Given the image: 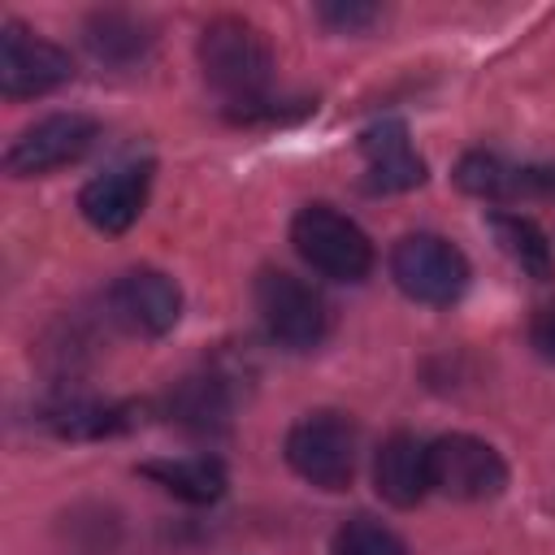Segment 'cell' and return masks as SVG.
Here are the masks:
<instances>
[{"label": "cell", "instance_id": "cell-20", "mask_svg": "<svg viewBox=\"0 0 555 555\" xmlns=\"http://www.w3.org/2000/svg\"><path fill=\"white\" fill-rule=\"evenodd\" d=\"M317 17L330 26V30H364V26H373L377 17H382V9L377 4H360V0H325V4H317Z\"/></svg>", "mask_w": 555, "mask_h": 555}, {"label": "cell", "instance_id": "cell-6", "mask_svg": "<svg viewBox=\"0 0 555 555\" xmlns=\"http://www.w3.org/2000/svg\"><path fill=\"white\" fill-rule=\"evenodd\" d=\"M503 486H507V464L490 442L473 434H442L429 442V490L460 503H481V499H499Z\"/></svg>", "mask_w": 555, "mask_h": 555}, {"label": "cell", "instance_id": "cell-4", "mask_svg": "<svg viewBox=\"0 0 555 555\" xmlns=\"http://www.w3.org/2000/svg\"><path fill=\"white\" fill-rule=\"evenodd\" d=\"M390 278L408 299L447 308L468 286V260L455 243H447L438 234H408L390 251Z\"/></svg>", "mask_w": 555, "mask_h": 555}, {"label": "cell", "instance_id": "cell-5", "mask_svg": "<svg viewBox=\"0 0 555 555\" xmlns=\"http://www.w3.org/2000/svg\"><path fill=\"white\" fill-rule=\"evenodd\" d=\"M256 312L264 321V334L286 351H308L330 330L325 299L286 269H264L256 278Z\"/></svg>", "mask_w": 555, "mask_h": 555}, {"label": "cell", "instance_id": "cell-2", "mask_svg": "<svg viewBox=\"0 0 555 555\" xmlns=\"http://www.w3.org/2000/svg\"><path fill=\"white\" fill-rule=\"evenodd\" d=\"M291 243H295V251L321 278H334V282H360L373 269V243H369V234L351 217H343L338 208H330V204L299 208L295 221H291Z\"/></svg>", "mask_w": 555, "mask_h": 555}, {"label": "cell", "instance_id": "cell-7", "mask_svg": "<svg viewBox=\"0 0 555 555\" xmlns=\"http://www.w3.org/2000/svg\"><path fill=\"white\" fill-rule=\"evenodd\" d=\"M74 78V61L52 39L26 30L22 22H4L0 30V91L9 100H30L65 87Z\"/></svg>", "mask_w": 555, "mask_h": 555}, {"label": "cell", "instance_id": "cell-11", "mask_svg": "<svg viewBox=\"0 0 555 555\" xmlns=\"http://www.w3.org/2000/svg\"><path fill=\"white\" fill-rule=\"evenodd\" d=\"M360 152H364V186L373 195H390V191H412L425 182V160L416 156L408 126L399 117H382L360 134Z\"/></svg>", "mask_w": 555, "mask_h": 555}, {"label": "cell", "instance_id": "cell-8", "mask_svg": "<svg viewBox=\"0 0 555 555\" xmlns=\"http://www.w3.org/2000/svg\"><path fill=\"white\" fill-rule=\"evenodd\" d=\"M100 126L82 113H52L35 126H26L9 152H4V173L13 178H39V173H52L69 160H78L91 143H95Z\"/></svg>", "mask_w": 555, "mask_h": 555}, {"label": "cell", "instance_id": "cell-12", "mask_svg": "<svg viewBox=\"0 0 555 555\" xmlns=\"http://www.w3.org/2000/svg\"><path fill=\"white\" fill-rule=\"evenodd\" d=\"M373 486L395 507H416L429 494V442L416 434H390L373 455Z\"/></svg>", "mask_w": 555, "mask_h": 555}, {"label": "cell", "instance_id": "cell-17", "mask_svg": "<svg viewBox=\"0 0 555 555\" xmlns=\"http://www.w3.org/2000/svg\"><path fill=\"white\" fill-rule=\"evenodd\" d=\"M490 230H494V243L520 264V273H529V278H551V243H546V234L529 221V217H520V212H490Z\"/></svg>", "mask_w": 555, "mask_h": 555}, {"label": "cell", "instance_id": "cell-10", "mask_svg": "<svg viewBox=\"0 0 555 555\" xmlns=\"http://www.w3.org/2000/svg\"><path fill=\"white\" fill-rule=\"evenodd\" d=\"M147 191H152V165L139 160V165H117L100 178H91L82 191H78V212L104 230V234H121L139 221L143 204H147Z\"/></svg>", "mask_w": 555, "mask_h": 555}, {"label": "cell", "instance_id": "cell-14", "mask_svg": "<svg viewBox=\"0 0 555 555\" xmlns=\"http://www.w3.org/2000/svg\"><path fill=\"white\" fill-rule=\"evenodd\" d=\"M39 421L56 438H104V434L130 429L134 408L130 403H100V399H87V395H56L52 403H43Z\"/></svg>", "mask_w": 555, "mask_h": 555}, {"label": "cell", "instance_id": "cell-16", "mask_svg": "<svg viewBox=\"0 0 555 555\" xmlns=\"http://www.w3.org/2000/svg\"><path fill=\"white\" fill-rule=\"evenodd\" d=\"M87 48L100 56V61H139L147 48H152V35H147V22H139L134 13H91L87 17Z\"/></svg>", "mask_w": 555, "mask_h": 555}, {"label": "cell", "instance_id": "cell-9", "mask_svg": "<svg viewBox=\"0 0 555 555\" xmlns=\"http://www.w3.org/2000/svg\"><path fill=\"white\" fill-rule=\"evenodd\" d=\"M108 312L121 330L143 334V338H160L182 317V291L160 269H126L108 286Z\"/></svg>", "mask_w": 555, "mask_h": 555}, {"label": "cell", "instance_id": "cell-15", "mask_svg": "<svg viewBox=\"0 0 555 555\" xmlns=\"http://www.w3.org/2000/svg\"><path fill=\"white\" fill-rule=\"evenodd\" d=\"M139 473L147 481H156L160 490H169L182 503H217L230 486L225 464L217 455H178V460H147L139 464Z\"/></svg>", "mask_w": 555, "mask_h": 555}, {"label": "cell", "instance_id": "cell-19", "mask_svg": "<svg viewBox=\"0 0 555 555\" xmlns=\"http://www.w3.org/2000/svg\"><path fill=\"white\" fill-rule=\"evenodd\" d=\"M455 182L481 199H512V165L499 156H486V152H468L455 165Z\"/></svg>", "mask_w": 555, "mask_h": 555}, {"label": "cell", "instance_id": "cell-3", "mask_svg": "<svg viewBox=\"0 0 555 555\" xmlns=\"http://www.w3.org/2000/svg\"><path fill=\"white\" fill-rule=\"evenodd\" d=\"M286 464L317 490H347L356 477V425L343 412H308L286 434Z\"/></svg>", "mask_w": 555, "mask_h": 555}, {"label": "cell", "instance_id": "cell-18", "mask_svg": "<svg viewBox=\"0 0 555 555\" xmlns=\"http://www.w3.org/2000/svg\"><path fill=\"white\" fill-rule=\"evenodd\" d=\"M330 555H408L403 538L373 516H351L334 529Z\"/></svg>", "mask_w": 555, "mask_h": 555}, {"label": "cell", "instance_id": "cell-21", "mask_svg": "<svg viewBox=\"0 0 555 555\" xmlns=\"http://www.w3.org/2000/svg\"><path fill=\"white\" fill-rule=\"evenodd\" d=\"M529 343H533V351H538L542 360L555 364V299L533 312V321H529Z\"/></svg>", "mask_w": 555, "mask_h": 555}, {"label": "cell", "instance_id": "cell-1", "mask_svg": "<svg viewBox=\"0 0 555 555\" xmlns=\"http://www.w3.org/2000/svg\"><path fill=\"white\" fill-rule=\"evenodd\" d=\"M199 69L225 104L238 108V117L256 104H264L269 78H273V56L264 35L247 17H212L199 30Z\"/></svg>", "mask_w": 555, "mask_h": 555}, {"label": "cell", "instance_id": "cell-13", "mask_svg": "<svg viewBox=\"0 0 555 555\" xmlns=\"http://www.w3.org/2000/svg\"><path fill=\"white\" fill-rule=\"evenodd\" d=\"M169 416L199 434V438H217L230 429V386L225 377L217 373H195V377H182L173 390H169Z\"/></svg>", "mask_w": 555, "mask_h": 555}]
</instances>
